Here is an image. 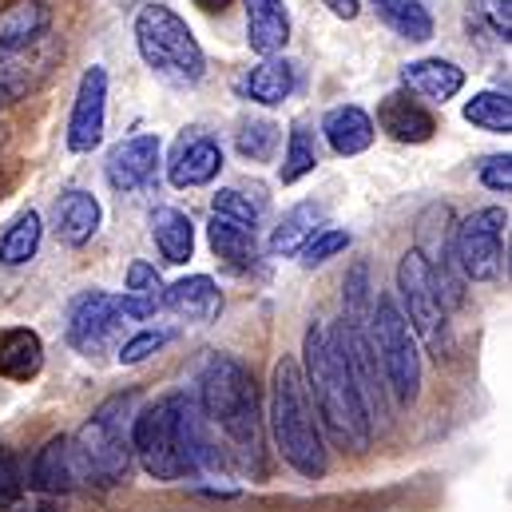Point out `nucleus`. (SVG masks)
<instances>
[{"label": "nucleus", "instance_id": "obj_1", "mask_svg": "<svg viewBox=\"0 0 512 512\" xmlns=\"http://www.w3.org/2000/svg\"><path fill=\"white\" fill-rule=\"evenodd\" d=\"M131 449L155 481H183L191 473H203L207 465H219L211 429L187 389H175L135 413Z\"/></svg>", "mask_w": 512, "mask_h": 512}, {"label": "nucleus", "instance_id": "obj_2", "mask_svg": "<svg viewBox=\"0 0 512 512\" xmlns=\"http://www.w3.org/2000/svg\"><path fill=\"white\" fill-rule=\"evenodd\" d=\"M191 397L207 429H215L227 441V453L247 473L262 477V409L251 370L231 354H207Z\"/></svg>", "mask_w": 512, "mask_h": 512}, {"label": "nucleus", "instance_id": "obj_3", "mask_svg": "<svg viewBox=\"0 0 512 512\" xmlns=\"http://www.w3.org/2000/svg\"><path fill=\"white\" fill-rule=\"evenodd\" d=\"M302 378H306V393H314V413L326 421L330 437L354 453L370 449L374 437V421L370 409L354 385V374L338 350V338L330 326L310 322L306 338H302Z\"/></svg>", "mask_w": 512, "mask_h": 512}, {"label": "nucleus", "instance_id": "obj_4", "mask_svg": "<svg viewBox=\"0 0 512 512\" xmlns=\"http://www.w3.org/2000/svg\"><path fill=\"white\" fill-rule=\"evenodd\" d=\"M270 433H274V445L282 453V461L318 481L326 477V445H322V429H318V417H314V401L306 393V378H302V366L298 358L282 354L274 362V374H270Z\"/></svg>", "mask_w": 512, "mask_h": 512}, {"label": "nucleus", "instance_id": "obj_5", "mask_svg": "<svg viewBox=\"0 0 512 512\" xmlns=\"http://www.w3.org/2000/svg\"><path fill=\"white\" fill-rule=\"evenodd\" d=\"M135 48L143 64L167 84V88H195L207 76V56L191 32V24L171 4H143L135 12Z\"/></svg>", "mask_w": 512, "mask_h": 512}, {"label": "nucleus", "instance_id": "obj_6", "mask_svg": "<svg viewBox=\"0 0 512 512\" xmlns=\"http://www.w3.org/2000/svg\"><path fill=\"white\" fill-rule=\"evenodd\" d=\"M139 393H116L108 397L72 441V457L80 469V481L120 485L131 469V425H135Z\"/></svg>", "mask_w": 512, "mask_h": 512}, {"label": "nucleus", "instance_id": "obj_7", "mask_svg": "<svg viewBox=\"0 0 512 512\" xmlns=\"http://www.w3.org/2000/svg\"><path fill=\"white\" fill-rule=\"evenodd\" d=\"M370 342H374V354L382 362V378L389 385V393L401 405H413L421 393V350H417V338H413L405 314L385 294H378L374 314H370Z\"/></svg>", "mask_w": 512, "mask_h": 512}, {"label": "nucleus", "instance_id": "obj_8", "mask_svg": "<svg viewBox=\"0 0 512 512\" xmlns=\"http://www.w3.org/2000/svg\"><path fill=\"white\" fill-rule=\"evenodd\" d=\"M397 298H401V314L413 330V338H421L433 358H445L449 354V326H445V306L437 302V290H433V278H429V266L417 251H405L397 262Z\"/></svg>", "mask_w": 512, "mask_h": 512}, {"label": "nucleus", "instance_id": "obj_9", "mask_svg": "<svg viewBox=\"0 0 512 512\" xmlns=\"http://www.w3.org/2000/svg\"><path fill=\"white\" fill-rule=\"evenodd\" d=\"M505 227H509L505 207H481L453 227V258H457L465 282H493L501 274Z\"/></svg>", "mask_w": 512, "mask_h": 512}, {"label": "nucleus", "instance_id": "obj_10", "mask_svg": "<svg viewBox=\"0 0 512 512\" xmlns=\"http://www.w3.org/2000/svg\"><path fill=\"white\" fill-rule=\"evenodd\" d=\"M417 255L425 258L437 302L441 306H461L465 302V274L453 258V211L445 203H433L421 219H417Z\"/></svg>", "mask_w": 512, "mask_h": 512}, {"label": "nucleus", "instance_id": "obj_11", "mask_svg": "<svg viewBox=\"0 0 512 512\" xmlns=\"http://www.w3.org/2000/svg\"><path fill=\"white\" fill-rule=\"evenodd\" d=\"M124 306H120V294H108V290H84L72 298L68 306V346L84 358H96L108 350V342L120 334L124 326Z\"/></svg>", "mask_w": 512, "mask_h": 512}, {"label": "nucleus", "instance_id": "obj_12", "mask_svg": "<svg viewBox=\"0 0 512 512\" xmlns=\"http://www.w3.org/2000/svg\"><path fill=\"white\" fill-rule=\"evenodd\" d=\"M108 128V68L92 64L84 68L80 84H76V100H72V116H68V151L72 155H92L104 143Z\"/></svg>", "mask_w": 512, "mask_h": 512}, {"label": "nucleus", "instance_id": "obj_13", "mask_svg": "<svg viewBox=\"0 0 512 512\" xmlns=\"http://www.w3.org/2000/svg\"><path fill=\"white\" fill-rule=\"evenodd\" d=\"M223 171V147L219 139H211L207 131H183L171 147V159H167V179L171 187L187 191V187H207L215 183Z\"/></svg>", "mask_w": 512, "mask_h": 512}, {"label": "nucleus", "instance_id": "obj_14", "mask_svg": "<svg viewBox=\"0 0 512 512\" xmlns=\"http://www.w3.org/2000/svg\"><path fill=\"white\" fill-rule=\"evenodd\" d=\"M159 151H163V147H159V135H151V131L120 139V143L108 151V163H104L108 183H112L120 195L143 191V187L155 179V171H159Z\"/></svg>", "mask_w": 512, "mask_h": 512}, {"label": "nucleus", "instance_id": "obj_15", "mask_svg": "<svg viewBox=\"0 0 512 512\" xmlns=\"http://www.w3.org/2000/svg\"><path fill=\"white\" fill-rule=\"evenodd\" d=\"M52 32V8L44 0H12L0 8V56H16L48 40Z\"/></svg>", "mask_w": 512, "mask_h": 512}, {"label": "nucleus", "instance_id": "obj_16", "mask_svg": "<svg viewBox=\"0 0 512 512\" xmlns=\"http://www.w3.org/2000/svg\"><path fill=\"white\" fill-rule=\"evenodd\" d=\"M378 128L397 143H429L437 135V116L409 92H389L378 104Z\"/></svg>", "mask_w": 512, "mask_h": 512}, {"label": "nucleus", "instance_id": "obj_17", "mask_svg": "<svg viewBox=\"0 0 512 512\" xmlns=\"http://www.w3.org/2000/svg\"><path fill=\"white\" fill-rule=\"evenodd\" d=\"M100 219H104V211H100V199L92 195V191H64L60 199H56V207H52V231H56V239L64 243V247H84V243H92L96 239V231H100Z\"/></svg>", "mask_w": 512, "mask_h": 512}, {"label": "nucleus", "instance_id": "obj_18", "mask_svg": "<svg viewBox=\"0 0 512 512\" xmlns=\"http://www.w3.org/2000/svg\"><path fill=\"white\" fill-rule=\"evenodd\" d=\"M159 306L171 310L175 318H187V322L207 326V322L219 318L223 294H219L215 278H207V274H187V278H179L175 286H163V302H159Z\"/></svg>", "mask_w": 512, "mask_h": 512}, {"label": "nucleus", "instance_id": "obj_19", "mask_svg": "<svg viewBox=\"0 0 512 512\" xmlns=\"http://www.w3.org/2000/svg\"><path fill=\"white\" fill-rule=\"evenodd\" d=\"M36 493H48V497H60L68 493L76 481H80V469H76V457H72V441L60 433V437H48L36 457H32V469L24 477Z\"/></svg>", "mask_w": 512, "mask_h": 512}, {"label": "nucleus", "instance_id": "obj_20", "mask_svg": "<svg viewBox=\"0 0 512 512\" xmlns=\"http://www.w3.org/2000/svg\"><path fill=\"white\" fill-rule=\"evenodd\" d=\"M401 84L409 96L445 104L465 88V68H457L453 60H441V56H425V60H409L401 68Z\"/></svg>", "mask_w": 512, "mask_h": 512}, {"label": "nucleus", "instance_id": "obj_21", "mask_svg": "<svg viewBox=\"0 0 512 512\" xmlns=\"http://www.w3.org/2000/svg\"><path fill=\"white\" fill-rule=\"evenodd\" d=\"M322 135H326V143H330L334 155L350 159V155L370 151V143H374L378 131H374V116H370L366 108H358V104H338V108H330V112L322 116Z\"/></svg>", "mask_w": 512, "mask_h": 512}, {"label": "nucleus", "instance_id": "obj_22", "mask_svg": "<svg viewBox=\"0 0 512 512\" xmlns=\"http://www.w3.org/2000/svg\"><path fill=\"white\" fill-rule=\"evenodd\" d=\"M247 8V44L255 56H282L290 44V12L282 0H243Z\"/></svg>", "mask_w": 512, "mask_h": 512}, {"label": "nucleus", "instance_id": "obj_23", "mask_svg": "<svg viewBox=\"0 0 512 512\" xmlns=\"http://www.w3.org/2000/svg\"><path fill=\"white\" fill-rule=\"evenodd\" d=\"M44 370V342L28 326L0 330V378L4 382H32Z\"/></svg>", "mask_w": 512, "mask_h": 512}, {"label": "nucleus", "instance_id": "obj_24", "mask_svg": "<svg viewBox=\"0 0 512 512\" xmlns=\"http://www.w3.org/2000/svg\"><path fill=\"white\" fill-rule=\"evenodd\" d=\"M151 239H155V251L163 255V262H171V266H183L195 255V223L179 207L151 211Z\"/></svg>", "mask_w": 512, "mask_h": 512}, {"label": "nucleus", "instance_id": "obj_25", "mask_svg": "<svg viewBox=\"0 0 512 512\" xmlns=\"http://www.w3.org/2000/svg\"><path fill=\"white\" fill-rule=\"evenodd\" d=\"M298 88V68L286 56H262L247 72V96L262 108H278L282 100H290V92Z\"/></svg>", "mask_w": 512, "mask_h": 512}, {"label": "nucleus", "instance_id": "obj_26", "mask_svg": "<svg viewBox=\"0 0 512 512\" xmlns=\"http://www.w3.org/2000/svg\"><path fill=\"white\" fill-rule=\"evenodd\" d=\"M207 239H211L215 258H223L231 270H239V274L258 270L262 255H258V239L251 227H239V223H227V219H211Z\"/></svg>", "mask_w": 512, "mask_h": 512}, {"label": "nucleus", "instance_id": "obj_27", "mask_svg": "<svg viewBox=\"0 0 512 512\" xmlns=\"http://www.w3.org/2000/svg\"><path fill=\"white\" fill-rule=\"evenodd\" d=\"M40 44H44V40H40ZM40 44H36V48H40ZM36 48L16 52V56H0V108L24 100V96L44 80L52 56H36Z\"/></svg>", "mask_w": 512, "mask_h": 512}, {"label": "nucleus", "instance_id": "obj_28", "mask_svg": "<svg viewBox=\"0 0 512 512\" xmlns=\"http://www.w3.org/2000/svg\"><path fill=\"white\" fill-rule=\"evenodd\" d=\"M322 219H326V211H322L318 203H298V207H290V211L282 215V223L274 227V235H270V255H278V258L298 255V251L322 231Z\"/></svg>", "mask_w": 512, "mask_h": 512}, {"label": "nucleus", "instance_id": "obj_29", "mask_svg": "<svg viewBox=\"0 0 512 512\" xmlns=\"http://www.w3.org/2000/svg\"><path fill=\"white\" fill-rule=\"evenodd\" d=\"M378 20H382L389 32H397L401 40L409 44H425L433 40V16L421 0H370Z\"/></svg>", "mask_w": 512, "mask_h": 512}, {"label": "nucleus", "instance_id": "obj_30", "mask_svg": "<svg viewBox=\"0 0 512 512\" xmlns=\"http://www.w3.org/2000/svg\"><path fill=\"white\" fill-rule=\"evenodd\" d=\"M40 235H44V223L36 211H20L8 231L0 235V266H24L32 262L40 251Z\"/></svg>", "mask_w": 512, "mask_h": 512}, {"label": "nucleus", "instance_id": "obj_31", "mask_svg": "<svg viewBox=\"0 0 512 512\" xmlns=\"http://www.w3.org/2000/svg\"><path fill=\"white\" fill-rule=\"evenodd\" d=\"M374 302H378V290L370 286V266L354 262L346 274V290H342V322L354 330H370Z\"/></svg>", "mask_w": 512, "mask_h": 512}, {"label": "nucleus", "instance_id": "obj_32", "mask_svg": "<svg viewBox=\"0 0 512 512\" xmlns=\"http://www.w3.org/2000/svg\"><path fill=\"white\" fill-rule=\"evenodd\" d=\"M469 32H477L481 40H493L497 48H509L512 4L509 0H469Z\"/></svg>", "mask_w": 512, "mask_h": 512}, {"label": "nucleus", "instance_id": "obj_33", "mask_svg": "<svg viewBox=\"0 0 512 512\" xmlns=\"http://www.w3.org/2000/svg\"><path fill=\"white\" fill-rule=\"evenodd\" d=\"M318 167V139L306 124H294L290 139H286V155H282V167H278V179L290 187L298 179H306L310 171Z\"/></svg>", "mask_w": 512, "mask_h": 512}, {"label": "nucleus", "instance_id": "obj_34", "mask_svg": "<svg viewBox=\"0 0 512 512\" xmlns=\"http://www.w3.org/2000/svg\"><path fill=\"white\" fill-rule=\"evenodd\" d=\"M465 120L473 128L493 131V135H509L512 131V100L509 92H477L465 104Z\"/></svg>", "mask_w": 512, "mask_h": 512}, {"label": "nucleus", "instance_id": "obj_35", "mask_svg": "<svg viewBox=\"0 0 512 512\" xmlns=\"http://www.w3.org/2000/svg\"><path fill=\"white\" fill-rule=\"evenodd\" d=\"M235 147L243 159H255V163H266L274 159V147H278V124L274 120H247L239 135H235Z\"/></svg>", "mask_w": 512, "mask_h": 512}, {"label": "nucleus", "instance_id": "obj_36", "mask_svg": "<svg viewBox=\"0 0 512 512\" xmlns=\"http://www.w3.org/2000/svg\"><path fill=\"white\" fill-rule=\"evenodd\" d=\"M354 243V235L350 231H338V227H322L302 251H298V262L306 266V270H314V266H326L330 258H338L346 247Z\"/></svg>", "mask_w": 512, "mask_h": 512}, {"label": "nucleus", "instance_id": "obj_37", "mask_svg": "<svg viewBox=\"0 0 512 512\" xmlns=\"http://www.w3.org/2000/svg\"><path fill=\"white\" fill-rule=\"evenodd\" d=\"M211 211H215V219H227V223H239V227H251V231H255L258 223V203H251V195H243L235 187L215 191Z\"/></svg>", "mask_w": 512, "mask_h": 512}, {"label": "nucleus", "instance_id": "obj_38", "mask_svg": "<svg viewBox=\"0 0 512 512\" xmlns=\"http://www.w3.org/2000/svg\"><path fill=\"white\" fill-rule=\"evenodd\" d=\"M24 485H28V481H24V465H20V457H16L12 449L0 445V512H8L20 505Z\"/></svg>", "mask_w": 512, "mask_h": 512}, {"label": "nucleus", "instance_id": "obj_39", "mask_svg": "<svg viewBox=\"0 0 512 512\" xmlns=\"http://www.w3.org/2000/svg\"><path fill=\"white\" fill-rule=\"evenodd\" d=\"M167 342H171V330H143V334H135L131 342H124L120 362H124V366H139V362H147L151 354H159Z\"/></svg>", "mask_w": 512, "mask_h": 512}, {"label": "nucleus", "instance_id": "obj_40", "mask_svg": "<svg viewBox=\"0 0 512 512\" xmlns=\"http://www.w3.org/2000/svg\"><path fill=\"white\" fill-rule=\"evenodd\" d=\"M477 175H481V183H485L489 191L509 195V191H512V159H509V151H505V155H489V159L477 167Z\"/></svg>", "mask_w": 512, "mask_h": 512}, {"label": "nucleus", "instance_id": "obj_41", "mask_svg": "<svg viewBox=\"0 0 512 512\" xmlns=\"http://www.w3.org/2000/svg\"><path fill=\"white\" fill-rule=\"evenodd\" d=\"M338 20H358V12H362V0H322Z\"/></svg>", "mask_w": 512, "mask_h": 512}, {"label": "nucleus", "instance_id": "obj_42", "mask_svg": "<svg viewBox=\"0 0 512 512\" xmlns=\"http://www.w3.org/2000/svg\"><path fill=\"white\" fill-rule=\"evenodd\" d=\"M195 4H199L203 12H211V16H215V12H227L235 0H195Z\"/></svg>", "mask_w": 512, "mask_h": 512}, {"label": "nucleus", "instance_id": "obj_43", "mask_svg": "<svg viewBox=\"0 0 512 512\" xmlns=\"http://www.w3.org/2000/svg\"><path fill=\"white\" fill-rule=\"evenodd\" d=\"M0 143H4V131H0Z\"/></svg>", "mask_w": 512, "mask_h": 512}]
</instances>
